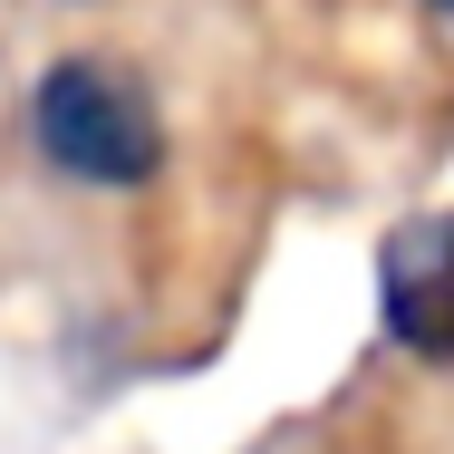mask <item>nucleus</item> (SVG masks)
<instances>
[{
    "label": "nucleus",
    "mask_w": 454,
    "mask_h": 454,
    "mask_svg": "<svg viewBox=\"0 0 454 454\" xmlns=\"http://www.w3.org/2000/svg\"><path fill=\"white\" fill-rule=\"evenodd\" d=\"M377 300H387V329L416 358H454V213H426V223L387 232Z\"/></svg>",
    "instance_id": "2"
},
{
    "label": "nucleus",
    "mask_w": 454,
    "mask_h": 454,
    "mask_svg": "<svg viewBox=\"0 0 454 454\" xmlns=\"http://www.w3.org/2000/svg\"><path fill=\"white\" fill-rule=\"evenodd\" d=\"M435 10H454V0H435Z\"/></svg>",
    "instance_id": "3"
},
{
    "label": "nucleus",
    "mask_w": 454,
    "mask_h": 454,
    "mask_svg": "<svg viewBox=\"0 0 454 454\" xmlns=\"http://www.w3.org/2000/svg\"><path fill=\"white\" fill-rule=\"evenodd\" d=\"M29 126H39V155L78 184H145L155 155H165V126H155L145 88L97 68V59L49 68L39 97H29Z\"/></svg>",
    "instance_id": "1"
}]
</instances>
